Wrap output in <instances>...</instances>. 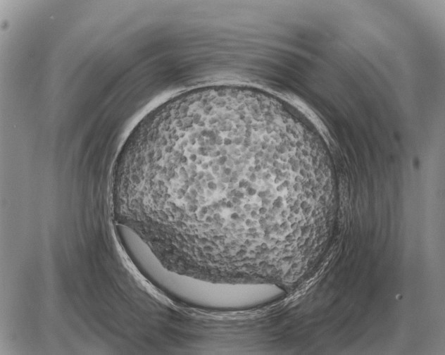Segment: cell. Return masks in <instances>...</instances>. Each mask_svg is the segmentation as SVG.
<instances>
[{
	"instance_id": "6da1fadb",
	"label": "cell",
	"mask_w": 445,
	"mask_h": 355,
	"mask_svg": "<svg viewBox=\"0 0 445 355\" xmlns=\"http://www.w3.org/2000/svg\"><path fill=\"white\" fill-rule=\"evenodd\" d=\"M192 154L181 170L215 182L217 190L208 204L182 223L173 232L189 236L206 235L227 240V236L244 225L255 211L250 204L262 191L261 170L263 144L246 129L231 121H213L210 135L192 142Z\"/></svg>"
}]
</instances>
